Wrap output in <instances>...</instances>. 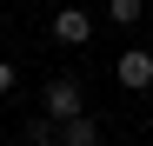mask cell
<instances>
[{
    "instance_id": "7a4b0ae2",
    "label": "cell",
    "mask_w": 153,
    "mask_h": 146,
    "mask_svg": "<svg viewBox=\"0 0 153 146\" xmlns=\"http://www.w3.org/2000/svg\"><path fill=\"white\" fill-rule=\"evenodd\" d=\"M113 80H120L126 93H146V86H153V53L126 46V53H120V66H113Z\"/></svg>"
},
{
    "instance_id": "5b68a950",
    "label": "cell",
    "mask_w": 153,
    "mask_h": 146,
    "mask_svg": "<svg viewBox=\"0 0 153 146\" xmlns=\"http://www.w3.org/2000/svg\"><path fill=\"white\" fill-rule=\"evenodd\" d=\"M20 139H27V146H60V119H27V133H20Z\"/></svg>"
},
{
    "instance_id": "3957f363",
    "label": "cell",
    "mask_w": 153,
    "mask_h": 146,
    "mask_svg": "<svg viewBox=\"0 0 153 146\" xmlns=\"http://www.w3.org/2000/svg\"><path fill=\"white\" fill-rule=\"evenodd\" d=\"M53 40H60V46H87V40H93V20H87L80 7H60V13H53Z\"/></svg>"
},
{
    "instance_id": "52a82bcc",
    "label": "cell",
    "mask_w": 153,
    "mask_h": 146,
    "mask_svg": "<svg viewBox=\"0 0 153 146\" xmlns=\"http://www.w3.org/2000/svg\"><path fill=\"white\" fill-rule=\"evenodd\" d=\"M7 93H13V66L0 60V100H7Z\"/></svg>"
},
{
    "instance_id": "6da1fadb",
    "label": "cell",
    "mask_w": 153,
    "mask_h": 146,
    "mask_svg": "<svg viewBox=\"0 0 153 146\" xmlns=\"http://www.w3.org/2000/svg\"><path fill=\"white\" fill-rule=\"evenodd\" d=\"M40 113L47 119H80L87 113V93H80V80H73V73H53V80H47V93H40Z\"/></svg>"
},
{
    "instance_id": "8992f818",
    "label": "cell",
    "mask_w": 153,
    "mask_h": 146,
    "mask_svg": "<svg viewBox=\"0 0 153 146\" xmlns=\"http://www.w3.org/2000/svg\"><path fill=\"white\" fill-rule=\"evenodd\" d=\"M140 0H107V20H113V27H140Z\"/></svg>"
},
{
    "instance_id": "277c9868",
    "label": "cell",
    "mask_w": 153,
    "mask_h": 146,
    "mask_svg": "<svg viewBox=\"0 0 153 146\" xmlns=\"http://www.w3.org/2000/svg\"><path fill=\"white\" fill-rule=\"evenodd\" d=\"M60 146H100V119H93V113L67 119V126H60Z\"/></svg>"
}]
</instances>
